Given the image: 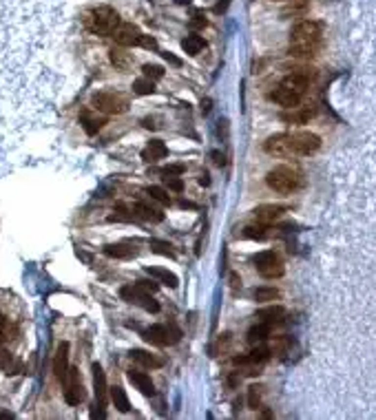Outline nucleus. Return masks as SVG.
I'll return each mask as SVG.
<instances>
[{
  "label": "nucleus",
  "mask_w": 376,
  "mask_h": 420,
  "mask_svg": "<svg viewBox=\"0 0 376 420\" xmlns=\"http://www.w3.org/2000/svg\"><path fill=\"white\" fill-rule=\"evenodd\" d=\"M146 195L151 199H155V201H160V203H164V206H168L170 203V197H168V193H166L162 186H148L146 188Z\"/></svg>",
  "instance_id": "obj_28"
},
{
  "label": "nucleus",
  "mask_w": 376,
  "mask_h": 420,
  "mask_svg": "<svg viewBox=\"0 0 376 420\" xmlns=\"http://www.w3.org/2000/svg\"><path fill=\"white\" fill-rule=\"evenodd\" d=\"M84 24L91 33H97V36H111L115 33V29L119 27V16L115 9L111 7H97V9H91L84 18Z\"/></svg>",
  "instance_id": "obj_2"
},
{
  "label": "nucleus",
  "mask_w": 376,
  "mask_h": 420,
  "mask_svg": "<svg viewBox=\"0 0 376 420\" xmlns=\"http://www.w3.org/2000/svg\"><path fill=\"white\" fill-rule=\"evenodd\" d=\"M270 358V352L266 347H255L248 356H237L235 358V365H261Z\"/></svg>",
  "instance_id": "obj_17"
},
{
  "label": "nucleus",
  "mask_w": 376,
  "mask_h": 420,
  "mask_svg": "<svg viewBox=\"0 0 376 420\" xmlns=\"http://www.w3.org/2000/svg\"><path fill=\"white\" fill-rule=\"evenodd\" d=\"M177 5H190V0H175Z\"/></svg>",
  "instance_id": "obj_50"
},
{
  "label": "nucleus",
  "mask_w": 376,
  "mask_h": 420,
  "mask_svg": "<svg viewBox=\"0 0 376 420\" xmlns=\"http://www.w3.org/2000/svg\"><path fill=\"white\" fill-rule=\"evenodd\" d=\"M5 328H7V319L0 314V343L5 341Z\"/></svg>",
  "instance_id": "obj_42"
},
{
  "label": "nucleus",
  "mask_w": 376,
  "mask_h": 420,
  "mask_svg": "<svg viewBox=\"0 0 376 420\" xmlns=\"http://www.w3.org/2000/svg\"><path fill=\"white\" fill-rule=\"evenodd\" d=\"M138 44H142L144 49H157V40L155 38H151V36H140Z\"/></svg>",
  "instance_id": "obj_38"
},
{
  "label": "nucleus",
  "mask_w": 376,
  "mask_h": 420,
  "mask_svg": "<svg viewBox=\"0 0 376 420\" xmlns=\"http://www.w3.org/2000/svg\"><path fill=\"white\" fill-rule=\"evenodd\" d=\"M290 142H292V155H310L321 146V137L314 133H307V131L290 135Z\"/></svg>",
  "instance_id": "obj_9"
},
{
  "label": "nucleus",
  "mask_w": 376,
  "mask_h": 420,
  "mask_svg": "<svg viewBox=\"0 0 376 420\" xmlns=\"http://www.w3.org/2000/svg\"><path fill=\"white\" fill-rule=\"evenodd\" d=\"M129 356L135 360V363L144 365V367H162V365H164V360L157 358L155 354H151V352H146V350H131Z\"/></svg>",
  "instance_id": "obj_18"
},
{
  "label": "nucleus",
  "mask_w": 376,
  "mask_h": 420,
  "mask_svg": "<svg viewBox=\"0 0 376 420\" xmlns=\"http://www.w3.org/2000/svg\"><path fill=\"white\" fill-rule=\"evenodd\" d=\"M80 122H82L84 131H87V135H95L97 131L102 129V124H106L104 120H97V117H91L89 113H84L82 117H80Z\"/></svg>",
  "instance_id": "obj_26"
},
{
  "label": "nucleus",
  "mask_w": 376,
  "mask_h": 420,
  "mask_svg": "<svg viewBox=\"0 0 376 420\" xmlns=\"http://www.w3.org/2000/svg\"><path fill=\"white\" fill-rule=\"evenodd\" d=\"M0 418H14V414H9V411H0Z\"/></svg>",
  "instance_id": "obj_48"
},
{
  "label": "nucleus",
  "mask_w": 376,
  "mask_h": 420,
  "mask_svg": "<svg viewBox=\"0 0 376 420\" xmlns=\"http://www.w3.org/2000/svg\"><path fill=\"white\" fill-rule=\"evenodd\" d=\"M138 286L142 287V290H146V292H157L160 290V286H157L155 281H138Z\"/></svg>",
  "instance_id": "obj_39"
},
{
  "label": "nucleus",
  "mask_w": 376,
  "mask_h": 420,
  "mask_svg": "<svg viewBox=\"0 0 376 420\" xmlns=\"http://www.w3.org/2000/svg\"><path fill=\"white\" fill-rule=\"evenodd\" d=\"M202 111H204V113L211 111V100H204V102H202Z\"/></svg>",
  "instance_id": "obj_47"
},
{
  "label": "nucleus",
  "mask_w": 376,
  "mask_h": 420,
  "mask_svg": "<svg viewBox=\"0 0 376 420\" xmlns=\"http://www.w3.org/2000/svg\"><path fill=\"white\" fill-rule=\"evenodd\" d=\"M268 334H270V325L259 323V325H255V328H250V332H248V343H250V345L263 343L268 338Z\"/></svg>",
  "instance_id": "obj_24"
},
{
  "label": "nucleus",
  "mask_w": 376,
  "mask_h": 420,
  "mask_svg": "<svg viewBox=\"0 0 376 420\" xmlns=\"http://www.w3.org/2000/svg\"><path fill=\"white\" fill-rule=\"evenodd\" d=\"M53 372H55V378L65 385L67 374H69V343H60L58 354H55V360H53Z\"/></svg>",
  "instance_id": "obj_11"
},
{
  "label": "nucleus",
  "mask_w": 376,
  "mask_h": 420,
  "mask_svg": "<svg viewBox=\"0 0 376 420\" xmlns=\"http://www.w3.org/2000/svg\"><path fill=\"white\" fill-rule=\"evenodd\" d=\"M104 252L109 254V257H115V259H129V257H133L138 250L129 243H113V245H106Z\"/></svg>",
  "instance_id": "obj_22"
},
{
  "label": "nucleus",
  "mask_w": 376,
  "mask_h": 420,
  "mask_svg": "<svg viewBox=\"0 0 376 420\" xmlns=\"http://www.w3.org/2000/svg\"><path fill=\"white\" fill-rule=\"evenodd\" d=\"M151 248H153V252H157V254H164V257H170V259L175 257V252L170 250V245L164 243V241H151Z\"/></svg>",
  "instance_id": "obj_35"
},
{
  "label": "nucleus",
  "mask_w": 376,
  "mask_h": 420,
  "mask_svg": "<svg viewBox=\"0 0 376 420\" xmlns=\"http://www.w3.org/2000/svg\"><path fill=\"white\" fill-rule=\"evenodd\" d=\"M243 237L246 239H266L268 237V226H263V223H257V226H246L243 228Z\"/></svg>",
  "instance_id": "obj_27"
},
{
  "label": "nucleus",
  "mask_w": 376,
  "mask_h": 420,
  "mask_svg": "<svg viewBox=\"0 0 376 420\" xmlns=\"http://www.w3.org/2000/svg\"><path fill=\"white\" fill-rule=\"evenodd\" d=\"M142 71H144V75H146L148 80H162L164 78V69L157 66V65H144Z\"/></svg>",
  "instance_id": "obj_33"
},
{
  "label": "nucleus",
  "mask_w": 376,
  "mask_h": 420,
  "mask_svg": "<svg viewBox=\"0 0 376 420\" xmlns=\"http://www.w3.org/2000/svg\"><path fill=\"white\" fill-rule=\"evenodd\" d=\"M212 157H215L217 166H224V155H219V153H212Z\"/></svg>",
  "instance_id": "obj_44"
},
{
  "label": "nucleus",
  "mask_w": 376,
  "mask_h": 420,
  "mask_svg": "<svg viewBox=\"0 0 376 420\" xmlns=\"http://www.w3.org/2000/svg\"><path fill=\"white\" fill-rule=\"evenodd\" d=\"M186 171V166L184 164H168L166 168H162V175H182V173Z\"/></svg>",
  "instance_id": "obj_36"
},
{
  "label": "nucleus",
  "mask_w": 376,
  "mask_h": 420,
  "mask_svg": "<svg viewBox=\"0 0 376 420\" xmlns=\"http://www.w3.org/2000/svg\"><path fill=\"white\" fill-rule=\"evenodd\" d=\"M179 206H182V208H195L190 201H182V203H179Z\"/></svg>",
  "instance_id": "obj_49"
},
{
  "label": "nucleus",
  "mask_w": 376,
  "mask_h": 420,
  "mask_svg": "<svg viewBox=\"0 0 376 420\" xmlns=\"http://www.w3.org/2000/svg\"><path fill=\"white\" fill-rule=\"evenodd\" d=\"M140 29L135 27V24H119L118 29H115V33H113V38H115V42H118L119 46H133V44H138V40H140Z\"/></svg>",
  "instance_id": "obj_12"
},
{
  "label": "nucleus",
  "mask_w": 376,
  "mask_h": 420,
  "mask_svg": "<svg viewBox=\"0 0 376 420\" xmlns=\"http://www.w3.org/2000/svg\"><path fill=\"white\" fill-rule=\"evenodd\" d=\"M204 46H206V42H204V38L197 36V33H190V36H186L182 40V49L186 51V53H190V56H197Z\"/></svg>",
  "instance_id": "obj_21"
},
{
  "label": "nucleus",
  "mask_w": 376,
  "mask_h": 420,
  "mask_svg": "<svg viewBox=\"0 0 376 420\" xmlns=\"http://www.w3.org/2000/svg\"><path fill=\"white\" fill-rule=\"evenodd\" d=\"M263 151H266L268 155H277V157L292 155V142H290V135H285V133L272 135V137L263 144Z\"/></svg>",
  "instance_id": "obj_10"
},
{
  "label": "nucleus",
  "mask_w": 376,
  "mask_h": 420,
  "mask_svg": "<svg viewBox=\"0 0 376 420\" xmlns=\"http://www.w3.org/2000/svg\"><path fill=\"white\" fill-rule=\"evenodd\" d=\"M285 309L281 308V305H272V308H263L257 312V316L263 321V323L272 325V323H281V319H283Z\"/></svg>",
  "instance_id": "obj_20"
},
{
  "label": "nucleus",
  "mask_w": 376,
  "mask_h": 420,
  "mask_svg": "<svg viewBox=\"0 0 376 420\" xmlns=\"http://www.w3.org/2000/svg\"><path fill=\"white\" fill-rule=\"evenodd\" d=\"M164 186L170 190H175V193H182L184 190V181L179 179L177 175H164Z\"/></svg>",
  "instance_id": "obj_34"
},
{
  "label": "nucleus",
  "mask_w": 376,
  "mask_h": 420,
  "mask_svg": "<svg viewBox=\"0 0 376 420\" xmlns=\"http://www.w3.org/2000/svg\"><path fill=\"white\" fill-rule=\"evenodd\" d=\"M166 155H168V148H166V144L160 142V139H153V142H148V146L142 151V159H144V162H157V159H164Z\"/></svg>",
  "instance_id": "obj_16"
},
{
  "label": "nucleus",
  "mask_w": 376,
  "mask_h": 420,
  "mask_svg": "<svg viewBox=\"0 0 376 420\" xmlns=\"http://www.w3.org/2000/svg\"><path fill=\"white\" fill-rule=\"evenodd\" d=\"M65 387H67V392H65L67 405L75 407V405H80V402L87 398V392H84V383H82V378H80V372H78V370H69V374H67V380H65Z\"/></svg>",
  "instance_id": "obj_8"
},
{
  "label": "nucleus",
  "mask_w": 376,
  "mask_h": 420,
  "mask_svg": "<svg viewBox=\"0 0 376 420\" xmlns=\"http://www.w3.org/2000/svg\"><path fill=\"white\" fill-rule=\"evenodd\" d=\"M266 184L275 193L288 195V193H294L301 186V175L297 171H292L290 166H277L266 175Z\"/></svg>",
  "instance_id": "obj_3"
},
{
  "label": "nucleus",
  "mask_w": 376,
  "mask_h": 420,
  "mask_svg": "<svg viewBox=\"0 0 376 420\" xmlns=\"http://www.w3.org/2000/svg\"><path fill=\"white\" fill-rule=\"evenodd\" d=\"M91 372H93V387H95V400H97L95 405L104 407L106 405V376L102 372L100 363H93Z\"/></svg>",
  "instance_id": "obj_13"
},
{
  "label": "nucleus",
  "mask_w": 376,
  "mask_h": 420,
  "mask_svg": "<svg viewBox=\"0 0 376 420\" xmlns=\"http://www.w3.org/2000/svg\"><path fill=\"white\" fill-rule=\"evenodd\" d=\"M259 396H261V394H259V387H257V385H255V387H250V394H248V398H250V407H253V409H259Z\"/></svg>",
  "instance_id": "obj_37"
},
{
  "label": "nucleus",
  "mask_w": 376,
  "mask_h": 420,
  "mask_svg": "<svg viewBox=\"0 0 376 420\" xmlns=\"http://www.w3.org/2000/svg\"><path fill=\"white\" fill-rule=\"evenodd\" d=\"M146 272L151 274V277L160 279V281H162V283H166V286H168V287H177V286H179L177 277H175L173 272H168V270H164V268H151V265H148V268H146Z\"/></svg>",
  "instance_id": "obj_23"
},
{
  "label": "nucleus",
  "mask_w": 376,
  "mask_h": 420,
  "mask_svg": "<svg viewBox=\"0 0 376 420\" xmlns=\"http://www.w3.org/2000/svg\"><path fill=\"white\" fill-rule=\"evenodd\" d=\"M310 117H312V109H303V111H299V113H285L283 120L292 122V124H306Z\"/></svg>",
  "instance_id": "obj_32"
},
{
  "label": "nucleus",
  "mask_w": 376,
  "mask_h": 420,
  "mask_svg": "<svg viewBox=\"0 0 376 420\" xmlns=\"http://www.w3.org/2000/svg\"><path fill=\"white\" fill-rule=\"evenodd\" d=\"M133 91L138 93V95H151V93H155V84H153V80H135L133 82Z\"/></svg>",
  "instance_id": "obj_31"
},
{
  "label": "nucleus",
  "mask_w": 376,
  "mask_h": 420,
  "mask_svg": "<svg viewBox=\"0 0 376 420\" xmlns=\"http://www.w3.org/2000/svg\"><path fill=\"white\" fill-rule=\"evenodd\" d=\"M162 56H164V60H166V62H170L173 66H182V60H179V58H175L173 53H170V51H166V53H162Z\"/></svg>",
  "instance_id": "obj_40"
},
{
  "label": "nucleus",
  "mask_w": 376,
  "mask_h": 420,
  "mask_svg": "<svg viewBox=\"0 0 376 420\" xmlns=\"http://www.w3.org/2000/svg\"><path fill=\"white\" fill-rule=\"evenodd\" d=\"M142 336H144V341L146 343H151V345H160V347H164V345H173V343H177L179 341V336H182V332H179L175 325H151L148 330H144L142 332Z\"/></svg>",
  "instance_id": "obj_4"
},
{
  "label": "nucleus",
  "mask_w": 376,
  "mask_h": 420,
  "mask_svg": "<svg viewBox=\"0 0 376 420\" xmlns=\"http://www.w3.org/2000/svg\"><path fill=\"white\" fill-rule=\"evenodd\" d=\"M129 380L135 385V387L140 389V392L144 394V396H153V394H155V385H153L151 376L144 374V372H135V370H131V372H129Z\"/></svg>",
  "instance_id": "obj_15"
},
{
  "label": "nucleus",
  "mask_w": 376,
  "mask_h": 420,
  "mask_svg": "<svg viewBox=\"0 0 376 420\" xmlns=\"http://www.w3.org/2000/svg\"><path fill=\"white\" fill-rule=\"evenodd\" d=\"M255 301H259V303H266V301H275L277 296H279V292L275 290V287H257V290L253 292Z\"/></svg>",
  "instance_id": "obj_29"
},
{
  "label": "nucleus",
  "mask_w": 376,
  "mask_h": 420,
  "mask_svg": "<svg viewBox=\"0 0 376 420\" xmlns=\"http://www.w3.org/2000/svg\"><path fill=\"white\" fill-rule=\"evenodd\" d=\"M230 286H233V287H239V286H241V281H239L237 274H233V277H230Z\"/></svg>",
  "instance_id": "obj_45"
},
{
  "label": "nucleus",
  "mask_w": 376,
  "mask_h": 420,
  "mask_svg": "<svg viewBox=\"0 0 376 420\" xmlns=\"http://www.w3.org/2000/svg\"><path fill=\"white\" fill-rule=\"evenodd\" d=\"M119 296H122L124 301H129V303H135V305H142L146 312H160V303L157 301H153L151 292L142 290V287L135 283V286H124L122 290H119Z\"/></svg>",
  "instance_id": "obj_6"
},
{
  "label": "nucleus",
  "mask_w": 376,
  "mask_h": 420,
  "mask_svg": "<svg viewBox=\"0 0 376 420\" xmlns=\"http://www.w3.org/2000/svg\"><path fill=\"white\" fill-rule=\"evenodd\" d=\"M319 40H321V24L312 20L299 22L290 36V53L294 58H312Z\"/></svg>",
  "instance_id": "obj_1"
},
{
  "label": "nucleus",
  "mask_w": 376,
  "mask_h": 420,
  "mask_svg": "<svg viewBox=\"0 0 376 420\" xmlns=\"http://www.w3.org/2000/svg\"><path fill=\"white\" fill-rule=\"evenodd\" d=\"M199 184H202V186L211 184V179H208V173H202V175H199Z\"/></svg>",
  "instance_id": "obj_43"
},
{
  "label": "nucleus",
  "mask_w": 376,
  "mask_h": 420,
  "mask_svg": "<svg viewBox=\"0 0 376 420\" xmlns=\"http://www.w3.org/2000/svg\"><path fill=\"white\" fill-rule=\"evenodd\" d=\"M111 400H113V405L118 407V411H122V414H126V411L131 409L129 396H126V392H124L122 387H113V389H111Z\"/></svg>",
  "instance_id": "obj_25"
},
{
  "label": "nucleus",
  "mask_w": 376,
  "mask_h": 420,
  "mask_svg": "<svg viewBox=\"0 0 376 420\" xmlns=\"http://www.w3.org/2000/svg\"><path fill=\"white\" fill-rule=\"evenodd\" d=\"M133 213L138 215V217L146 219V221H155V223L164 221V215H162L157 208L148 206V203H144V201H138V203H135V206H133Z\"/></svg>",
  "instance_id": "obj_19"
},
{
  "label": "nucleus",
  "mask_w": 376,
  "mask_h": 420,
  "mask_svg": "<svg viewBox=\"0 0 376 420\" xmlns=\"http://www.w3.org/2000/svg\"><path fill=\"white\" fill-rule=\"evenodd\" d=\"M190 27L193 29H202V27H206V18H202V16H195V20H190Z\"/></svg>",
  "instance_id": "obj_41"
},
{
  "label": "nucleus",
  "mask_w": 376,
  "mask_h": 420,
  "mask_svg": "<svg viewBox=\"0 0 376 420\" xmlns=\"http://www.w3.org/2000/svg\"><path fill=\"white\" fill-rule=\"evenodd\" d=\"M283 213H285L283 206H259L257 210H255V219H257V223L270 226V223H275Z\"/></svg>",
  "instance_id": "obj_14"
},
{
  "label": "nucleus",
  "mask_w": 376,
  "mask_h": 420,
  "mask_svg": "<svg viewBox=\"0 0 376 420\" xmlns=\"http://www.w3.org/2000/svg\"><path fill=\"white\" fill-rule=\"evenodd\" d=\"M111 62H113L118 69H126V66L131 65V56L129 53H124V51H119V49H113L111 51Z\"/></svg>",
  "instance_id": "obj_30"
},
{
  "label": "nucleus",
  "mask_w": 376,
  "mask_h": 420,
  "mask_svg": "<svg viewBox=\"0 0 376 420\" xmlns=\"http://www.w3.org/2000/svg\"><path fill=\"white\" fill-rule=\"evenodd\" d=\"M93 109L102 113H109V115H119L129 109V102L124 100L122 95H115V93H95L91 100Z\"/></svg>",
  "instance_id": "obj_5"
},
{
  "label": "nucleus",
  "mask_w": 376,
  "mask_h": 420,
  "mask_svg": "<svg viewBox=\"0 0 376 420\" xmlns=\"http://www.w3.org/2000/svg\"><path fill=\"white\" fill-rule=\"evenodd\" d=\"M7 360H11V356L7 354V352H0V365H5Z\"/></svg>",
  "instance_id": "obj_46"
},
{
  "label": "nucleus",
  "mask_w": 376,
  "mask_h": 420,
  "mask_svg": "<svg viewBox=\"0 0 376 420\" xmlns=\"http://www.w3.org/2000/svg\"><path fill=\"white\" fill-rule=\"evenodd\" d=\"M253 264H255V268L259 270V274L266 277V279H275V277H281V274H283V264H281L279 257H277L275 252H270V250L255 254Z\"/></svg>",
  "instance_id": "obj_7"
}]
</instances>
